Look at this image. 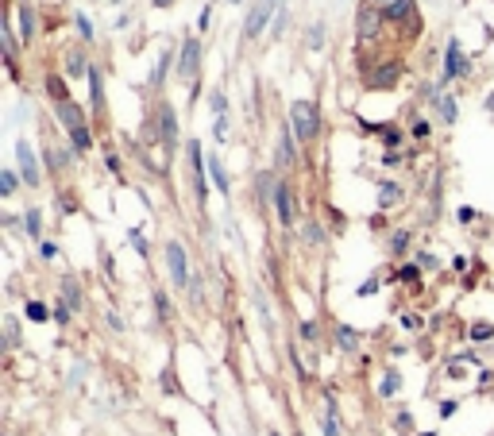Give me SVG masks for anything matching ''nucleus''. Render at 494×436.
<instances>
[{
	"mask_svg": "<svg viewBox=\"0 0 494 436\" xmlns=\"http://www.w3.org/2000/svg\"><path fill=\"white\" fill-rule=\"evenodd\" d=\"M27 317H31V320H47L51 313H47V305H43V302H27Z\"/></svg>",
	"mask_w": 494,
	"mask_h": 436,
	"instance_id": "obj_22",
	"label": "nucleus"
},
{
	"mask_svg": "<svg viewBox=\"0 0 494 436\" xmlns=\"http://www.w3.org/2000/svg\"><path fill=\"white\" fill-rule=\"evenodd\" d=\"M486 112H491V116H494V93H491V97H486Z\"/></svg>",
	"mask_w": 494,
	"mask_h": 436,
	"instance_id": "obj_43",
	"label": "nucleus"
},
{
	"mask_svg": "<svg viewBox=\"0 0 494 436\" xmlns=\"http://www.w3.org/2000/svg\"><path fill=\"white\" fill-rule=\"evenodd\" d=\"M386 20H413V0H394L390 8H383Z\"/></svg>",
	"mask_w": 494,
	"mask_h": 436,
	"instance_id": "obj_15",
	"label": "nucleus"
},
{
	"mask_svg": "<svg viewBox=\"0 0 494 436\" xmlns=\"http://www.w3.org/2000/svg\"><path fill=\"white\" fill-rule=\"evenodd\" d=\"M321 39H325V27L313 24V31H309V47H321Z\"/></svg>",
	"mask_w": 494,
	"mask_h": 436,
	"instance_id": "obj_31",
	"label": "nucleus"
},
{
	"mask_svg": "<svg viewBox=\"0 0 494 436\" xmlns=\"http://www.w3.org/2000/svg\"><path fill=\"white\" fill-rule=\"evenodd\" d=\"M398 197H402V189H398L394 182H383V189H378V205H383V209H390Z\"/></svg>",
	"mask_w": 494,
	"mask_h": 436,
	"instance_id": "obj_17",
	"label": "nucleus"
},
{
	"mask_svg": "<svg viewBox=\"0 0 494 436\" xmlns=\"http://www.w3.org/2000/svg\"><path fill=\"white\" fill-rule=\"evenodd\" d=\"M302 340H317V325H313V320H305V325H302Z\"/></svg>",
	"mask_w": 494,
	"mask_h": 436,
	"instance_id": "obj_34",
	"label": "nucleus"
},
{
	"mask_svg": "<svg viewBox=\"0 0 494 436\" xmlns=\"http://www.w3.org/2000/svg\"><path fill=\"white\" fill-rule=\"evenodd\" d=\"M270 436H282V433H270Z\"/></svg>",
	"mask_w": 494,
	"mask_h": 436,
	"instance_id": "obj_46",
	"label": "nucleus"
},
{
	"mask_svg": "<svg viewBox=\"0 0 494 436\" xmlns=\"http://www.w3.org/2000/svg\"><path fill=\"white\" fill-rule=\"evenodd\" d=\"M383 135H386V143H390V147H398V139H402V135L394 132V127H383Z\"/></svg>",
	"mask_w": 494,
	"mask_h": 436,
	"instance_id": "obj_38",
	"label": "nucleus"
},
{
	"mask_svg": "<svg viewBox=\"0 0 494 436\" xmlns=\"http://www.w3.org/2000/svg\"><path fill=\"white\" fill-rule=\"evenodd\" d=\"M155 305H159V317L167 320V317H170V302H167V294H162V290L155 294Z\"/></svg>",
	"mask_w": 494,
	"mask_h": 436,
	"instance_id": "obj_27",
	"label": "nucleus"
},
{
	"mask_svg": "<svg viewBox=\"0 0 494 436\" xmlns=\"http://www.w3.org/2000/svg\"><path fill=\"white\" fill-rule=\"evenodd\" d=\"M54 112H59V120H62V124L70 127V132H77V127H85V124H82V112H77V109H74V104H70V101H59V104H54Z\"/></svg>",
	"mask_w": 494,
	"mask_h": 436,
	"instance_id": "obj_12",
	"label": "nucleus"
},
{
	"mask_svg": "<svg viewBox=\"0 0 494 436\" xmlns=\"http://www.w3.org/2000/svg\"><path fill=\"white\" fill-rule=\"evenodd\" d=\"M413 135H417V139H425V135H429V124H425V120H417V124H413Z\"/></svg>",
	"mask_w": 494,
	"mask_h": 436,
	"instance_id": "obj_40",
	"label": "nucleus"
},
{
	"mask_svg": "<svg viewBox=\"0 0 494 436\" xmlns=\"http://www.w3.org/2000/svg\"><path fill=\"white\" fill-rule=\"evenodd\" d=\"M468 74V59H463L460 54V42H448V66H444V81H448V77H463Z\"/></svg>",
	"mask_w": 494,
	"mask_h": 436,
	"instance_id": "obj_7",
	"label": "nucleus"
},
{
	"mask_svg": "<svg viewBox=\"0 0 494 436\" xmlns=\"http://www.w3.org/2000/svg\"><path fill=\"white\" fill-rule=\"evenodd\" d=\"M74 135V147L77 151H85V147H89V127H77V132H70Z\"/></svg>",
	"mask_w": 494,
	"mask_h": 436,
	"instance_id": "obj_24",
	"label": "nucleus"
},
{
	"mask_svg": "<svg viewBox=\"0 0 494 436\" xmlns=\"http://www.w3.org/2000/svg\"><path fill=\"white\" fill-rule=\"evenodd\" d=\"M336 344H340L344 352H355V344H360V336H355L348 325H340V328H336Z\"/></svg>",
	"mask_w": 494,
	"mask_h": 436,
	"instance_id": "obj_16",
	"label": "nucleus"
},
{
	"mask_svg": "<svg viewBox=\"0 0 494 436\" xmlns=\"http://www.w3.org/2000/svg\"><path fill=\"white\" fill-rule=\"evenodd\" d=\"M24 224H27V232H31V235H39V232H43V228H39V224H43V220H39V212H27V220H24Z\"/></svg>",
	"mask_w": 494,
	"mask_h": 436,
	"instance_id": "obj_28",
	"label": "nucleus"
},
{
	"mask_svg": "<svg viewBox=\"0 0 494 436\" xmlns=\"http://www.w3.org/2000/svg\"><path fill=\"white\" fill-rule=\"evenodd\" d=\"M375 4H378V8H390V4H394V0H375Z\"/></svg>",
	"mask_w": 494,
	"mask_h": 436,
	"instance_id": "obj_44",
	"label": "nucleus"
},
{
	"mask_svg": "<svg viewBox=\"0 0 494 436\" xmlns=\"http://www.w3.org/2000/svg\"><path fill=\"white\" fill-rule=\"evenodd\" d=\"M491 332H494L491 325H475V328H471V336H475V340H486V336H491Z\"/></svg>",
	"mask_w": 494,
	"mask_h": 436,
	"instance_id": "obj_35",
	"label": "nucleus"
},
{
	"mask_svg": "<svg viewBox=\"0 0 494 436\" xmlns=\"http://www.w3.org/2000/svg\"><path fill=\"white\" fill-rule=\"evenodd\" d=\"M436 104H440V120H448V124H452V120H456V101H452V97H440Z\"/></svg>",
	"mask_w": 494,
	"mask_h": 436,
	"instance_id": "obj_21",
	"label": "nucleus"
},
{
	"mask_svg": "<svg viewBox=\"0 0 494 436\" xmlns=\"http://www.w3.org/2000/svg\"><path fill=\"white\" fill-rule=\"evenodd\" d=\"M89 101H93V109H97V112L105 109V85H101V70H97V66L89 70Z\"/></svg>",
	"mask_w": 494,
	"mask_h": 436,
	"instance_id": "obj_13",
	"label": "nucleus"
},
{
	"mask_svg": "<svg viewBox=\"0 0 494 436\" xmlns=\"http://www.w3.org/2000/svg\"><path fill=\"white\" fill-rule=\"evenodd\" d=\"M155 4H159V8H167V4H170V0H155Z\"/></svg>",
	"mask_w": 494,
	"mask_h": 436,
	"instance_id": "obj_45",
	"label": "nucleus"
},
{
	"mask_svg": "<svg viewBox=\"0 0 494 436\" xmlns=\"http://www.w3.org/2000/svg\"><path fill=\"white\" fill-rule=\"evenodd\" d=\"M406 244H410V232H394V240H390L394 251H406Z\"/></svg>",
	"mask_w": 494,
	"mask_h": 436,
	"instance_id": "obj_26",
	"label": "nucleus"
},
{
	"mask_svg": "<svg viewBox=\"0 0 494 436\" xmlns=\"http://www.w3.org/2000/svg\"><path fill=\"white\" fill-rule=\"evenodd\" d=\"M167 70H170V54H162V62H159V70L151 74V81L155 85H162V77H167Z\"/></svg>",
	"mask_w": 494,
	"mask_h": 436,
	"instance_id": "obj_25",
	"label": "nucleus"
},
{
	"mask_svg": "<svg viewBox=\"0 0 494 436\" xmlns=\"http://www.w3.org/2000/svg\"><path fill=\"white\" fill-rule=\"evenodd\" d=\"M398 74H402V66H394V62H386V66L375 70V77H367L371 89H390L394 81H398Z\"/></svg>",
	"mask_w": 494,
	"mask_h": 436,
	"instance_id": "obj_10",
	"label": "nucleus"
},
{
	"mask_svg": "<svg viewBox=\"0 0 494 436\" xmlns=\"http://www.w3.org/2000/svg\"><path fill=\"white\" fill-rule=\"evenodd\" d=\"M209 174H213V182H217V189H220V193H228V174H224V166H220L217 155L209 159Z\"/></svg>",
	"mask_w": 494,
	"mask_h": 436,
	"instance_id": "obj_18",
	"label": "nucleus"
},
{
	"mask_svg": "<svg viewBox=\"0 0 494 436\" xmlns=\"http://www.w3.org/2000/svg\"><path fill=\"white\" fill-rule=\"evenodd\" d=\"M394 390H398V375H386V378H383V394L390 398Z\"/></svg>",
	"mask_w": 494,
	"mask_h": 436,
	"instance_id": "obj_30",
	"label": "nucleus"
},
{
	"mask_svg": "<svg viewBox=\"0 0 494 436\" xmlns=\"http://www.w3.org/2000/svg\"><path fill=\"white\" fill-rule=\"evenodd\" d=\"M16 159H20V178H24L27 185H39V162H35V151L24 139L16 143Z\"/></svg>",
	"mask_w": 494,
	"mask_h": 436,
	"instance_id": "obj_5",
	"label": "nucleus"
},
{
	"mask_svg": "<svg viewBox=\"0 0 494 436\" xmlns=\"http://www.w3.org/2000/svg\"><path fill=\"white\" fill-rule=\"evenodd\" d=\"M77 27H82V35H85V39H89V35H93V24H89V20H85V16H77Z\"/></svg>",
	"mask_w": 494,
	"mask_h": 436,
	"instance_id": "obj_41",
	"label": "nucleus"
},
{
	"mask_svg": "<svg viewBox=\"0 0 494 436\" xmlns=\"http://www.w3.org/2000/svg\"><path fill=\"white\" fill-rule=\"evenodd\" d=\"M62 294H66V305H70V309H77V305H82V294H77V282H74V278H62Z\"/></svg>",
	"mask_w": 494,
	"mask_h": 436,
	"instance_id": "obj_19",
	"label": "nucleus"
},
{
	"mask_svg": "<svg viewBox=\"0 0 494 436\" xmlns=\"http://www.w3.org/2000/svg\"><path fill=\"white\" fill-rule=\"evenodd\" d=\"M0 193H4V197H8V193H16V174H12V170H4V174H0Z\"/></svg>",
	"mask_w": 494,
	"mask_h": 436,
	"instance_id": "obj_23",
	"label": "nucleus"
},
{
	"mask_svg": "<svg viewBox=\"0 0 494 436\" xmlns=\"http://www.w3.org/2000/svg\"><path fill=\"white\" fill-rule=\"evenodd\" d=\"M16 16H20V39L31 42V35H35V16H31V8H27V4H20Z\"/></svg>",
	"mask_w": 494,
	"mask_h": 436,
	"instance_id": "obj_14",
	"label": "nucleus"
},
{
	"mask_svg": "<svg viewBox=\"0 0 494 436\" xmlns=\"http://www.w3.org/2000/svg\"><path fill=\"white\" fill-rule=\"evenodd\" d=\"M317 127H321V116H317V104H313V101H298L290 109V132H293V139H313V135H317Z\"/></svg>",
	"mask_w": 494,
	"mask_h": 436,
	"instance_id": "obj_1",
	"label": "nucleus"
},
{
	"mask_svg": "<svg viewBox=\"0 0 494 436\" xmlns=\"http://www.w3.org/2000/svg\"><path fill=\"white\" fill-rule=\"evenodd\" d=\"M159 132H162V139H167V143L178 139V120H174V109H170V104H162V109H159Z\"/></svg>",
	"mask_w": 494,
	"mask_h": 436,
	"instance_id": "obj_11",
	"label": "nucleus"
},
{
	"mask_svg": "<svg viewBox=\"0 0 494 436\" xmlns=\"http://www.w3.org/2000/svg\"><path fill=\"white\" fill-rule=\"evenodd\" d=\"M375 290H378V282H375V278H371V282H363L360 290H355V294H360V297H367V294H375Z\"/></svg>",
	"mask_w": 494,
	"mask_h": 436,
	"instance_id": "obj_36",
	"label": "nucleus"
},
{
	"mask_svg": "<svg viewBox=\"0 0 494 436\" xmlns=\"http://www.w3.org/2000/svg\"><path fill=\"white\" fill-rule=\"evenodd\" d=\"M278 159L293 162V132H282V147H278Z\"/></svg>",
	"mask_w": 494,
	"mask_h": 436,
	"instance_id": "obj_20",
	"label": "nucleus"
},
{
	"mask_svg": "<svg viewBox=\"0 0 494 436\" xmlns=\"http://www.w3.org/2000/svg\"><path fill=\"white\" fill-rule=\"evenodd\" d=\"M190 159H193V189H197V197L205 201V166H209V162L201 159V147H197V143H190Z\"/></svg>",
	"mask_w": 494,
	"mask_h": 436,
	"instance_id": "obj_8",
	"label": "nucleus"
},
{
	"mask_svg": "<svg viewBox=\"0 0 494 436\" xmlns=\"http://www.w3.org/2000/svg\"><path fill=\"white\" fill-rule=\"evenodd\" d=\"M378 24H383V8H378V4H367V8H360V20H355V31H360V39H371V35L378 31Z\"/></svg>",
	"mask_w": 494,
	"mask_h": 436,
	"instance_id": "obj_6",
	"label": "nucleus"
},
{
	"mask_svg": "<svg viewBox=\"0 0 494 436\" xmlns=\"http://www.w3.org/2000/svg\"><path fill=\"white\" fill-rule=\"evenodd\" d=\"M54 320H59V325H66V320H70V305H59V309H54Z\"/></svg>",
	"mask_w": 494,
	"mask_h": 436,
	"instance_id": "obj_37",
	"label": "nucleus"
},
{
	"mask_svg": "<svg viewBox=\"0 0 494 436\" xmlns=\"http://www.w3.org/2000/svg\"><path fill=\"white\" fill-rule=\"evenodd\" d=\"M197 66H201V42L185 39L182 54H178V74H182V77H197Z\"/></svg>",
	"mask_w": 494,
	"mask_h": 436,
	"instance_id": "obj_4",
	"label": "nucleus"
},
{
	"mask_svg": "<svg viewBox=\"0 0 494 436\" xmlns=\"http://www.w3.org/2000/svg\"><path fill=\"white\" fill-rule=\"evenodd\" d=\"M167 263H170V274H174V286H190V263H185L182 244H167Z\"/></svg>",
	"mask_w": 494,
	"mask_h": 436,
	"instance_id": "obj_3",
	"label": "nucleus"
},
{
	"mask_svg": "<svg viewBox=\"0 0 494 436\" xmlns=\"http://www.w3.org/2000/svg\"><path fill=\"white\" fill-rule=\"evenodd\" d=\"M70 70H74V74H82V70H85V59H82V54H70ZM85 74H89V70H85Z\"/></svg>",
	"mask_w": 494,
	"mask_h": 436,
	"instance_id": "obj_33",
	"label": "nucleus"
},
{
	"mask_svg": "<svg viewBox=\"0 0 494 436\" xmlns=\"http://www.w3.org/2000/svg\"><path fill=\"white\" fill-rule=\"evenodd\" d=\"M270 197H275L278 220H282V224H293V201H290V189H286V185L278 182V185H275V193H270Z\"/></svg>",
	"mask_w": 494,
	"mask_h": 436,
	"instance_id": "obj_9",
	"label": "nucleus"
},
{
	"mask_svg": "<svg viewBox=\"0 0 494 436\" xmlns=\"http://www.w3.org/2000/svg\"><path fill=\"white\" fill-rule=\"evenodd\" d=\"M325 436H340V428H336V417H332V410H328V417H325Z\"/></svg>",
	"mask_w": 494,
	"mask_h": 436,
	"instance_id": "obj_32",
	"label": "nucleus"
},
{
	"mask_svg": "<svg viewBox=\"0 0 494 436\" xmlns=\"http://www.w3.org/2000/svg\"><path fill=\"white\" fill-rule=\"evenodd\" d=\"M305 240H313V244H321V228H317V224H309V228H305Z\"/></svg>",
	"mask_w": 494,
	"mask_h": 436,
	"instance_id": "obj_39",
	"label": "nucleus"
},
{
	"mask_svg": "<svg viewBox=\"0 0 494 436\" xmlns=\"http://www.w3.org/2000/svg\"><path fill=\"white\" fill-rule=\"evenodd\" d=\"M213 112H217V120H220V116H224V112H228V101H224V97H220V93H213Z\"/></svg>",
	"mask_w": 494,
	"mask_h": 436,
	"instance_id": "obj_29",
	"label": "nucleus"
},
{
	"mask_svg": "<svg viewBox=\"0 0 494 436\" xmlns=\"http://www.w3.org/2000/svg\"><path fill=\"white\" fill-rule=\"evenodd\" d=\"M282 27H286V16H282V8H278V16H275V35H282Z\"/></svg>",
	"mask_w": 494,
	"mask_h": 436,
	"instance_id": "obj_42",
	"label": "nucleus"
},
{
	"mask_svg": "<svg viewBox=\"0 0 494 436\" xmlns=\"http://www.w3.org/2000/svg\"><path fill=\"white\" fill-rule=\"evenodd\" d=\"M275 4L278 0H259L252 8V16H247V24H243V39H259V31L267 27V20H270V12H275Z\"/></svg>",
	"mask_w": 494,
	"mask_h": 436,
	"instance_id": "obj_2",
	"label": "nucleus"
}]
</instances>
